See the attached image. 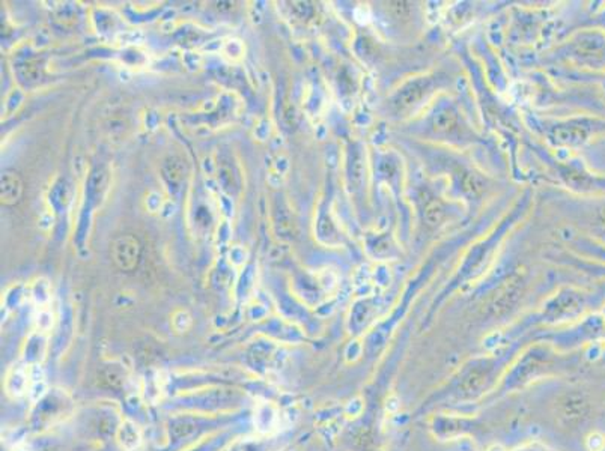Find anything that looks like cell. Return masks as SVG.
<instances>
[{
    "label": "cell",
    "instance_id": "1",
    "mask_svg": "<svg viewBox=\"0 0 605 451\" xmlns=\"http://www.w3.org/2000/svg\"><path fill=\"white\" fill-rule=\"evenodd\" d=\"M435 89V78L417 77L406 81L404 86L395 93L391 100L393 110L398 115H408L417 107L424 104Z\"/></svg>",
    "mask_w": 605,
    "mask_h": 451
},
{
    "label": "cell",
    "instance_id": "2",
    "mask_svg": "<svg viewBox=\"0 0 605 451\" xmlns=\"http://www.w3.org/2000/svg\"><path fill=\"white\" fill-rule=\"evenodd\" d=\"M572 56L580 65L605 68V35L601 32H584L572 42Z\"/></svg>",
    "mask_w": 605,
    "mask_h": 451
},
{
    "label": "cell",
    "instance_id": "3",
    "mask_svg": "<svg viewBox=\"0 0 605 451\" xmlns=\"http://www.w3.org/2000/svg\"><path fill=\"white\" fill-rule=\"evenodd\" d=\"M69 406V400L65 397L62 392H51L47 397L38 402V406L34 415L35 425L36 426H49L50 422L56 420H61L64 414L66 412V407Z\"/></svg>",
    "mask_w": 605,
    "mask_h": 451
},
{
    "label": "cell",
    "instance_id": "4",
    "mask_svg": "<svg viewBox=\"0 0 605 451\" xmlns=\"http://www.w3.org/2000/svg\"><path fill=\"white\" fill-rule=\"evenodd\" d=\"M140 243L131 235L116 238L111 244V259L124 271H133L140 258Z\"/></svg>",
    "mask_w": 605,
    "mask_h": 451
},
{
    "label": "cell",
    "instance_id": "5",
    "mask_svg": "<svg viewBox=\"0 0 605 451\" xmlns=\"http://www.w3.org/2000/svg\"><path fill=\"white\" fill-rule=\"evenodd\" d=\"M553 142L559 146L576 148L581 146L589 138V126L584 123H565L557 125L551 131Z\"/></svg>",
    "mask_w": 605,
    "mask_h": 451
},
{
    "label": "cell",
    "instance_id": "6",
    "mask_svg": "<svg viewBox=\"0 0 605 451\" xmlns=\"http://www.w3.org/2000/svg\"><path fill=\"white\" fill-rule=\"evenodd\" d=\"M0 199L4 205H16L23 194V182L20 176L14 172H5L2 175V182H0Z\"/></svg>",
    "mask_w": 605,
    "mask_h": 451
},
{
    "label": "cell",
    "instance_id": "7",
    "mask_svg": "<svg viewBox=\"0 0 605 451\" xmlns=\"http://www.w3.org/2000/svg\"><path fill=\"white\" fill-rule=\"evenodd\" d=\"M458 116L452 107H440L432 118V128L439 134H449L456 128Z\"/></svg>",
    "mask_w": 605,
    "mask_h": 451
},
{
    "label": "cell",
    "instance_id": "8",
    "mask_svg": "<svg viewBox=\"0 0 605 451\" xmlns=\"http://www.w3.org/2000/svg\"><path fill=\"white\" fill-rule=\"evenodd\" d=\"M444 216L446 211L443 203L439 199H435V197H428L424 202V220L426 226H429V228H439L444 220Z\"/></svg>",
    "mask_w": 605,
    "mask_h": 451
},
{
    "label": "cell",
    "instance_id": "9",
    "mask_svg": "<svg viewBox=\"0 0 605 451\" xmlns=\"http://www.w3.org/2000/svg\"><path fill=\"white\" fill-rule=\"evenodd\" d=\"M27 384H29V376L21 368H16L6 379V390L11 396L20 397L24 394Z\"/></svg>",
    "mask_w": 605,
    "mask_h": 451
},
{
    "label": "cell",
    "instance_id": "10",
    "mask_svg": "<svg viewBox=\"0 0 605 451\" xmlns=\"http://www.w3.org/2000/svg\"><path fill=\"white\" fill-rule=\"evenodd\" d=\"M125 382V375L119 368H103L98 372V384L104 388L119 390Z\"/></svg>",
    "mask_w": 605,
    "mask_h": 451
},
{
    "label": "cell",
    "instance_id": "11",
    "mask_svg": "<svg viewBox=\"0 0 605 451\" xmlns=\"http://www.w3.org/2000/svg\"><path fill=\"white\" fill-rule=\"evenodd\" d=\"M118 440L125 450H134L140 444V433L133 422H124L118 432Z\"/></svg>",
    "mask_w": 605,
    "mask_h": 451
},
{
    "label": "cell",
    "instance_id": "12",
    "mask_svg": "<svg viewBox=\"0 0 605 451\" xmlns=\"http://www.w3.org/2000/svg\"><path fill=\"white\" fill-rule=\"evenodd\" d=\"M462 188L470 196H479L485 190V182L476 173H466L462 176Z\"/></svg>",
    "mask_w": 605,
    "mask_h": 451
},
{
    "label": "cell",
    "instance_id": "13",
    "mask_svg": "<svg viewBox=\"0 0 605 451\" xmlns=\"http://www.w3.org/2000/svg\"><path fill=\"white\" fill-rule=\"evenodd\" d=\"M598 221H599V224L602 226V228L605 229V203L598 209Z\"/></svg>",
    "mask_w": 605,
    "mask_h": 451
}]
</instances>
